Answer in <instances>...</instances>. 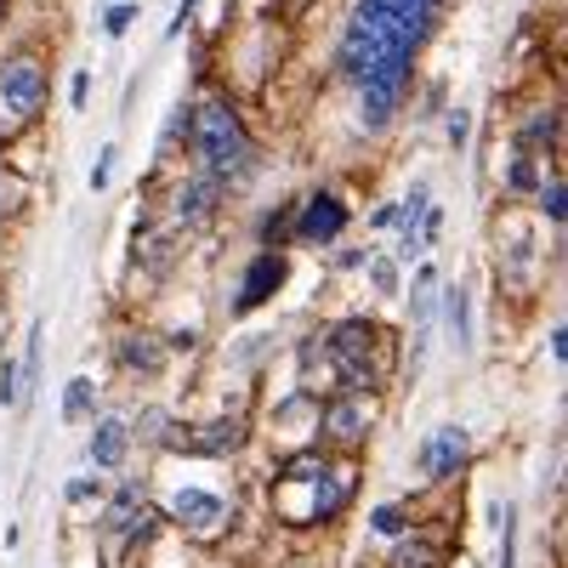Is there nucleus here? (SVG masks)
<instances>
[{
	"instance_id": "nucleus-1",
	"label": "nucleus",
	"mask_w": 568,
	"mask_h": 568,
	"mask_svg": "<svg viewBox=\"0 0 568 568\" xmlns=\"http://www.w3.org/2000/svg\"><path fill=\"white\" fill-rule=\"evenodd\" d=\"M444 0H358L342 34V74L358 91V114L382 131L415 80V58L438 23Z\"/></svg>"
},
{
	"instance_id": "nucleus-2",
	"label": "nucleus",
	"mask_w": 568,
	"mask_h": 568,
	"mask_svg": "<svg viewBox=\"0 0 568 568\" xmlns=\"http://www.w3.org/2000/svg\"><path fill=\"white\" fill-rule=\"evenodd\" d=\"M353 495H358V466L353 455L336 449H302L273 471V511L296 529L336 524Z\"/></svg>"
},
{
	"instance_id": "nucleus-3",
	"label": "nucleus",
	"mask_w": 568,
	"mask_h": 568,
	"mask_svg": "<svg viewBox=\"0 0 568 568\" xmlns=\"http://www.w3.org/2000/svg\"><path fill=\"white\" fill-rule=\"evenodd\" d=\"M182 142L194 149V171L216 176L222 187H245L256 171V142L227 98H200L182 114Z\"/></svg>"
},
{
	"instance_id": "nucleus-4",
	"label": "nucleus",
	"mask_w": 568,
	"mask_h": 568,
	"mask_svg": "<svg viewBox=\"0 0 568 568\" xmlns=\"http://www.w3.org/2000/svg\"><path fill=\"white\" fill-rule=\"evenodd\" d=\"M318 353H324L342 393H382L393 382V342H387V329L364 313H347V318L329 324L318 336Z\"/></svg>"
},
{
	"instance_id": "nucleus-5",
	"label": "nucleus",
	"mask_w": 568,
	"mask_h": 568,
	"mask_svg": "<svg viewBox=\"0 0 568 568\" xmlns=\"http://www.w3.org/2000/svg\"><path fill=\"white\" fill-rule=\"evenodd\" d=\"M103 540L109 551H142L160 535V511L149 500V484L142 478H120L114 489H103Z\"/></svg>"
},
{
	"instance_id": "nucleus-6",
	"label": "nucleus",
	"mask_w": 568,
	"mask_h": 568,
	"mask_svg": "<svg viewBox=\"0 0 568 568\" xmlns=\"http://www.w3.org/2000/svg\"><path fill=\"white\" fill-rule=\"evenodd\" d=\"M45 91H52V80H45V63L34 52H12L7 63H0V131H23L40 120L45 109Z\"/></svg>"
},
{
	"instance_id": "nucleus-7",
	"label": "nucleus",
	"mask_w": 568,
	"mask_h": 568,
	"mask_svg": "<svg viewBox=\"0 0 568 568\" xmlns=\"http://www.w3.org/2000/svg\"><path fill=\"white\" fill-rule=\"evenodd\" d=\"M375 420H382V393H342L336 387V398L318 409V438H324V449L353 455L369 444Z\"/></svg>"
},
{
	"instance_id": "nucleus-8",
	"label": "nucleus",
	"mask_w": 568,
	"mask_h": 568,
	"mask_svg": "<svg viewBox=\"0 0 568 568\" xmlns=\"http://www.w3.org/2000/svg\"><path fill=\"white\" fill-rule=\"evenodd\" d=\"M471 455H478V444H471V433L466 426H433L420 444H415V471L426 484H449V478H460V471L471 466Z\"/></svg>"
},
{
	"instance_id": "nucleus-9",
	"label": "nucleus",
	"mask_w": 568,
	"mask_h": 568,
	"mask_svg": "<svg viewBox=\"0 0 568 568\" xmlns=\"http://www.w3.org/2000/svg\"><path fill=\"white\" fill-rule=\"evenodd\" d=\"M165 511H171V524L187 529V540H216L227 529V517H233L222 489H176L165 500Z\"/></svg>"
},
{
	"instance_id": "nucleus-10",
	"label": "nucleus",
	"mask_w": 568,
	"mask_h": 568,
	"mask_svg": "<svg viewBox=\"0 0 568 568\" xmlns=\"http://www.w3.org/2000/svg\"><path fill=\"white\" fill-rule=\"evenodd\" d=\"M284 278H291V256L284 251H256L240 273V291H233V318H251L267 296L284 291Z\"/></svg>"
},
{
	"instance_id": "nucleus-11",
	"label": "nucleus",
	"mask_w": 568,
	"mask_h": 568,
	"mask_svg": "<svg viewBox=\"0 0 568 568\" xmlns=\"http://www.w3.org/2000/svg\"><path fill=\"white\" fill-rule=\"evenodd\" d=\"M347 222H353L347 200H342V194H329V187H318V194H307V200H302V211H296L291 233H296L302 245H336L342 233H347Z\"/></svg>"
},
{
	"instance_id": "nucleus-12",
	"label": "nucleus",
	"mask_w": 568,
	"mask_h": 568,
	"mask_svg": "<svg viewBox=\"0 0 568 568\" xmlns=\"http://www.w3.org/2000/svg\"><path fill=\"white\" fill-rule=\"evenodd\" d=\"M222 194L227 187L216 182V176H205V171H187L182 182H176V194H171V216H176V233H200L216 211H222Z\"/></svg>"
},
{
	"instance_id": "nucleus-13",
	"label": "nucleus",
	"mask_w": 568,
	"mask_h": 568,
	"mask_svg": "<svg viewBox=\"0 0 568 568\" xmlns=\"http://www.w3.org/2000/svg\"><path fill=\"white\" fill-rule=\"evenodd\" d=\"M85 460H91V471H125V460H131V420L125 415H98Z\"/></svg>"
},
{
	"instance_id": "nucleus-14",
	"label": "nucleus",
	"mask_w": 568,
	"mask_h": 568,
	"mask_svg": "<svg viewBox=\"0 0 568 568\" xmlns=\"http://www.w3.org/2000/svg\"><path fill=\"white\" fill-rule=\"evenodd\" d=\"M114 364L131 375H160L165 369V336L160 329H120L114 336Z\"/></svg>"
},
{
	"instance_id": "nucleus-15",
	"label": "nucleus",
	"mask_w": 568,
	"mask_h": 568,
	"mask_svg": "<svg viewBox=\"0 0 568 568\" xmlns=\"http://www.w3.org/2000/svg\"><path fill=\"white\" fill-rule=\"evenodd\" d=\"M438 296H444L438 267H433V262H420L415 278H409V318H415V329H433V318H438Z\"/></svg>"
},
{
	"instance_id": "nucleus-16",
	"label": "nucleus",
	"mask_w": 568,
	"mask_h": 568,
	"mask_svg": "<svg viewBox=\"0 0 568 568\" xmlns=\"http://www.w3.org/2000/svg\"><path fill=\"white\" fill-rule=\"evenodd\" d=\"M393 551H387V568H438V540L433 535H415V529H404L398 540H387Z\"/></svg>"
},
{
	"instance_id": "nucleus-17",
	"label": "nucleus",
	"mask_w": 568,
	"mask_h": 568,
	"mask_svg": "<svg viewBox=\"0 0 568 568\" xmlns=\"http://www.w3.org/2000/svg\"><path fill=\"white\" fill-rule=\"evenodd\" d=\"M444 318H449V342L466 353L471 347V296H466V284H449L444 291Z\"/></svg>"
},
{
	"instance_id": "nucleus-18",
	"label": "nucleus",
	"mask_w": 568,
	"mask_h": 568,
	"mask_svg": "<svg viewBox=\"0 0 568 568\" xmlns=\"http://www.w3.org/2000/svg\"><path fill=\"white\" fill-rule=\"evenodd\" d=\"M91 415H98V382H91V375H69V387H63V426L91 420Z\"/></svg>"
},
{
	"instance_id": "nucleus-19",
	"label": "nucleus",
	"mask_w": 568,
	"mask_h": 568,
	"mask_svg": "<svg viewBox=\"0 0 568 568\" xmlns=\"http://www.w3.org/2000/svg\"><path fill=\"white\" fill-rule=\"evenodd\" d=\"M535 187H540L535 154H529V149H517V160H511V171H506V194H517V200H529Z\"/></svg>"
},
{
	"instance_id": "nucleus-20",
	"label": "nucleus",
	"mask_w": 568,
	"mask_h": 568,
	"mask_svg": "<svg viewBox=\"0 0 568 568\" xmlns=\"http://www.w3.org/2000/svg\"><path fill=\"white\" fill-rule=\"evenodd\" d=\"M369 529H375V535H382V540H398V535L409 529V511H404L398 500H382V506H375V511H369Z\"/></svg>"
},
{
	"instance_id": "nucleus-21",
	"label": "nucleus",
	"mask_w": 568,
	"mask_h": 568,
	"mask_svg": "<svg viewBox=\"0 0 568 568\" xmlns=\"http://www.w3.org/2000/svg\"><path fill=\"white\" fill-rule=\"evenodd\" d=\"M540 211H546V222H562L568 216V194H562V176H540Z\"/></svg>"
},
{
	"instance_id": "nucleus-22",
	"label": "nucleus",
	"mask_w": 568,
	"mask_h": 568,
	"mask_svg": "<svg viewBox=\"0 0 568 568\" xmlns=\"http://www.w3.org/2000/svg\"><path fill=\"white\" fill-rule=\"evenodd\" d=\"M495 524H500V568H517V511L495 506Z\"/></svg>"
},
{
	"instance_id": "nucleus-23",
	"label": "nucleus",
	"mask_w": 568,
	"mask_h": 568,
	"mask_svg": "<svg viewBox=\"0 0 568 568\" xmlns=\"http://www.w3.org/2000/svg\"><path fill=\"white\" fill-rule=\"evenodd\" d=\"M18 398H23V364L0 358V409H18Z\"/></svg>"
},
{
	"instance_id": "nucleus-24",
	"label": "nucleus",
	"mask_w": 568,
	"mask_h": 568,
	"mask_svg": "<svg viewBox=\"0 0 568 568\" xmlns=\"http://www.w3.org/2000/svg\"><path fill=\"white\" fill-rule=\"evenodd\" d=\"M369 284H375V291H382V296H398V291H404V278H398V262H393V256H369Z\"/></svg>"
},
{
	"instance_id": "nucleus-25",
	"label": "nucleus",
	"mask_w": 568,
	"mask_h": 568,
	"mask_svg": "<svg viewBox=\"0 0 568 568\" xmlns=\"http://www.w3.org/2000/svg\"><path fill=\"white\" fill-rule=\"evenodd\" d=\"M63 500H69V506H85V500H103V478H98V471H91V478H74V484L63 489Z\"/></svg>"
},
{
	"instance_id": "nucleus-26",
	"label": "nucleus",
	"mask_w": 568,
	"mask_h": 568,
	"mask_svg": "<svg viewBox=\"0 0 568 568\" xmlns=\"http://www.w3.org/2000/svg\"><path fill=\"white\" fill-rule=\"evenodd\" d=\"M131 23H136V0H120V7H109V12H103V29H109L114 40H120Z\"/></svg>"
},
{
	"instance_id": "nucleus-27",
	"label": "nucleus",
	"mask_w": 568,
	"mask_h": 568,
	"mask_svg": "<svg viewBox=\"0 0 568 568\" xmlns=\"http://www.w3.org/2000/svg\"><path fill=\"white\" fill-rule=\"evenodd\" d=\"M114 160H120V149L109 142V149L98 154V165H91V187H98V194H103V187H109V176H114Z\"/></svg>"
},
{
	"instance_id": "nucleus-28",
	"label": "nucleus",
	"mask_w": 568,
	"mask_h": 568,
	"mask_svg": "<svg viewBox=\"0 0 568 568\" xmlns=\"http://www.w3.org/2000/svg\"><path fill=\"white\" fill-rule=\"evenodd\" d=\"M85 98H91V74H85V69H74V85H69V109H85Z\"/></svg>"
},
{
	"instance_id": "nucleus-29",
	"label": "nucleus",
	"mask_w": 568,
	"mask_h": 568,
	"mask_svg": "<svg viewBox=\"0 0 568 568\" xmlns=\"http://www.w3.org/2000/svg\"><path fill=\"white\" fill-rule=\"evenodd\" d=\"M194 12H200V0H176V18H171V34H182L187 23H194Z\"/></svg>"
},
{
	"instance_id": "nucleus-30",
	"label": "nucleus",
	"mask_w": 568,
	"mask_h": 568,
	"mask_svg": "<svg viewBox=\"0 0 568 568\" xmlns=\"http://www.w3.org/2000/svg\"><path fill=\"white\" fill-rule=\"evenodd\" d=\"M369 227H375V233H387V227H398V205H382V211L369 216Z\"/></svg>"
},
{
	"instance_id": "nucleus-31",
	"label": "nucleus",
	"mask_w": 568,
	"mask_h": 568,
	"mask_svg": "<svg viewBox=\"0 0 568 568\" xmlns=\"http://www.w3.org/2000/svg\"><path fill=\"white\" fill-rule=\"evenodd\" d=\"M551 358H568V329H562V324L551 329Z\"/></svg>"
},
{
	"instance_id": "nucleus-32",
	"label": "nucleus",
	"mask_w": 568,
	"mask_h": 568,
	"mask_svg": "<svg viewBox=\"0 0 568 568\" xmlns=\"http://www.w3.org/2000/svg\"><path fill=\"white\" fill-rule=\"evenodd\" d=\"M449 142H466V114H449Z\"/></svg>"
},
{
	"instance_id": "nucleus-33",
	"label": "nucleus",
	"mask_w": 568,
	"mask_h": 568,
	"mask_svg": "<svg viewBox=\"0 0 568 568\" xmlns=\"http://www.w3.org/2000/svg\"><path fill=\"white\" fill-rule=\"evenodd\" d=\"M0 18H7V0H0Z\"/></svg>"
}]
</instances>
